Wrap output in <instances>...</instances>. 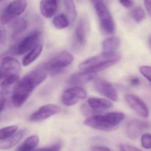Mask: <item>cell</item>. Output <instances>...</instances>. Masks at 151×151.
<instances>
[{"label": "cell", "mask_w": 151, "mask_h": 151, "mask_svg": "<svg viewBox=\"0 0 151 151\" xmlns=\"http://www.w3.org/2000/svg\"><path fill=\"white\" fill-rule=\"evenodd\" d=\"M70 22L67 17L64 14H61L54 17L52 24L57 29H63L69 25Z\"/></svg>", "instance_id": "23"}, {"label": "cell", "mask_w": 151, "mask_h": 151, "mask_svg": "<svg viewBox=\"0 0 151 151\" xmlns=\"http://www.w3.org/2000/svg\"><path fill=\"white\" fill-rule=\"evenodd\" d=\"M74 56L66 51H62L55 55L45 63L48 72L55 75L61 72L74 61Z\"/></svg>", "instance_id": "5"}, {"label": "cell", "mask_w": 151, "mask_h": 151, "mask_svg": "<svg viewBox=\"0 0 151 151\" xmlns=\"http://www.w3.org/2000/svg\"><path fill=\"white\" fill-rule=\"evenodd\" d=\"M48 73L45 63H41L17 82L12 96L15 107L19 108L24 104L35 89L45 81Z\"/></svg>", "instance_id": "1"}, {"label": "cell", "mask_w": 151, "mask_h": 151, "mask_svg": "<svg viewBox=\"0 0 151 151\" xmlns=\"http://www.w3.org/2000/svg\"><path fill=\"white\" fill-rule=\"evenodd\" d=\"M27 23L24 19H19L16 20L13 25L14 35V36L22 33L26 29Z\"/></svg>", "instance_id": "25"}, {"label": "cell", "mask_w": 151, "mask_h": 151, "mask_svg": "<svg viewBox=\"0 0 151 151\" xmlns=\"http://www.w3.org/2000/svg\"><path fill=\"white\" fill-rule=\"evenodd\" d=\"M40 9L43 16L46 18H51L57 10V0H41L40 4Z\"/></svg>", "instance_id": "16"}, {"label": "cell", "mask_w": 151, "mask_h": 151, "mask_svg": "<svg viewBox=\"0 0 151 151\" xmlns=\"http://www.w3.org/2000/svg\"><path fill=\"white\" fill-rule=\"evenodd\" d=\"M67 17L69 22H74L76 18L77 12L73 0H64Z\"/></svg>", "instance_id": "22"}, {"label": "cell", "mask_w": 151, "mask_h": 151, "mask_svg": "<svg viewBox=\"0 0 151 151\" xmlns=\"http://www.w3.org/2000/svg\"><path fill=\"white\" fill-rule=\"evenodd\" d=\"M120 3L125 8H129L131 6L132 2V0H119Z\"/></svg>", "instance_id": "35"}, {"label": "cell", "mask_w": 151, "mask_h": 151, "mask_svg": "<svg viewBox=\"0 0 151 151\" xmlns=\"http://www.w3.org/2000/svg\"><path fill=\"white\" fill-rule=\"evenodd\" d=\"M95 90L102 96L114 101L118 100L117 92L111 83L101 78H97L94 82Z\"/></svg>", "instance_id": "8"}, {"label": "cell", "mask_w": 151, "mask_h": 151, "mask_svg": "<svg viewBox=\"0 0 151 151\" xmlns=\"http://www.w3.org/2000/svg\"><path fill=\"white\" fill-rule=\"evenodd\" d=\"M81 111L83 114L86 116H90L95 114L93 110L89 106L88 104H84L81 106Z\"/></svg>", "instance_id": "31"}, {"label": "cell", "mask_w": 151, "mask_h": 151, "mask_svg": "<svg viewBox=\"0 0 151 151\" xmlns=\"http://www.w3.org/2000/svg\"><path fill=\"white\" fill-rule=\"evenodd\" d=\"M6 100L5 96L0 93V114L3 110L6 104Z\"/></svg>", "instance_id": "34"}, {"label": "cell", "mask_w": 151, "mask_h": 151, "mask_svg": "<svg viewBox=\"0 0 151 151\" xmlns=\"http://www.w3.org/2000/svg\"><path fill=\"white\" fill-rule=\"evenodd\" d=\"M39 138L37 135L27 138L16 149L17 151H30L34 150L38 145Z\"/></svg>", "instance_id": "19"}, {"label": "cell", "mask_w": 151, "mask_h": 151, "mask_svg": "<svg viewBox=\"0 0 151 151\" xmlns=\"http://www.w3.org/2000/svg\"><path fill=\"white\" fill-rule=\"evenodd\" d=\"M26 0H14L4 10L13 19L22 14L27 7Z\"/></svg>", "instance_id": "14"}, {"label": "cell", "mask_w": 151, "mask_h": 151, "mask_svg": "<svg viewBox=\"0 0 151 151\" xmlns=\"http://www.w3.org/2000/svg\"><path fill=\"white\" fill-rule=\"evenodd\" d=\"M19 76H9L5 78L1 84V87L6 88L16 83L19 79Z\"/></svg>", "instance_id": "27"}, {"label": "cell", "mask_w": 151, "mask_h": 151, "mask_svg": "<svg viewBox=\"0 0 151 151\" xmlns=\"http://www.w3.org/2000/svg\"><path fill=\"white\" fill-rule=\"evenodd\" d=\"M26 129H23L5 140L0 141V149L8 150L14 147L19 143L26 133Z\"/></svg>", "instance_id": "15"}, {"label": "cell", "mask_w": 151, "mask_h": 151, "mask_svg": "<svg viewBox=\"0 0 151 151\" xmlns=\"http://www.w3.org/2000/svg\"><path fill=\"white\" fill-rule=\"evenodd\" d=\"M40 33L39 31L32 32L19 43L16 49V53L22 55L30 51L38 44Z\"/></svg>", "instance_id": "9"}, {"label": "cell", "mask_w": 151, "mask_h": 151, "mask_svg": "<svg viewBox=\"0 0 151 151\" xmlns=\"http://www.w3.org/2000/svg\"><path fill=\"white\" fill-rule=\"evenodd\" d=\"M121 41L117 37H113L108 38L103 40L101 44L103 52H113L118 48Z\"/></svg>", "instance_id": "20"}, {"label": "cell", "mask_w": 151, "mask_h": 151, "mask_svg": "<svg viewBox=\"0 0 151 151\" xmlns=\"http://www.w3.org/2000/svg\"><path fill=\"white\" fill-rule=\"evenodd\" d=\"M149 127V124L145 121L139 119L132 120L127 126V135L132 139L137 138L145 129Z\"/></svg>", "instance_id": "12"}, {"label": "cell", "mask_w": 151, "mask_h": 151, "mask_svg": "<svg viewBox=\"0 0 151 151\" xmlns=\"http://www.w3.org/2000/svg\"><path fill=\"white\" fill-rule=\"evenodd\" d=\"M151 0H145V6L147 11L148 12L149 15L151 14Z\"/></svg>", "instance_id": "36"}, {"label": "cell", "mask_w": 151, "mask_h": 151, "mask_svg": "<svg viewBox=\"0 0 151 151\" xmlns=\"http://www.w3.org/2000/svg\"><path fill=\"white\" fill-rule=\"evenodd\" d=\"M130 83L133 86H137L140 84V81L138 78H134L131 79Z\"/></svg>", "instance_id": "37"}, {"label": "cell", "mask_w": 151, "mask_h": 151, "mask_svg": "<svg viewBox=\"0 0 151 151\" xmlns=\"http://www.w3.org/2000/svg\"><path fill=\"white\" fill-rule=\"evenodd\" d=\"M139 72L146 78L147 80L151 82V68L150 66H141L139 68Z\"/></svg>", "instance_id": "29"}, {"label": "cell", "mask_w": 151, "mask_h": 151, "mask_svg": "<svg viewBox=\"0 0 151 151\" xmlns=\"http://www.w3.org/2000/svg\"><path fill=\"white\" fill-rule=\"evenodd\" d=\"M87 104L95 113L109 108L113 105L112 103L108 100L94 97L89 98L87 101Z\"/></svg>", "instance_id": "17"}, {"label": "cell", "mask_w": 151, "mask_h": 151, "mask_svg": "<svg viewBox=\"0 0 151 151\" xmlns=\"http://www.w3.org/2000/svg\"><path fill=\"white\" fill-rule=\"evenodd\" d=\"M0 68L6 77L11 76H20L21 65L19 62L14 57L6 56L4 58Z\"/></svg>", "instance_id": "11"}, {"label": "cell", "mask_w": 151, "mask_h": 151, "mask_svg": "<svg viewBox=\"0 0 151 151\" xmlns=\"http://www.w3.org/2000/svg\"><path fill=\"white\" fill-rule=\"evenodd\" d=\"M5 78H6V76H5V75H4L3 72H2L1 69L0 68V86H1L2 82H3Z\"/></svg>", "instance_id": "39"}, {"label": "cell", "mask_w": 151, "mask_h": 151, "mask_svg": "<svg viewBox=\"0 0 151 151\" xmlns=\"http://www.w3.org/2000/svg\"><path fill=\"white\" fill-rule=\"evenodd\" d=\"M100 22L103 30L112 34L114 31V24L110 12L103 0H91Z\"/></svg>", "instance_id": "4"}, {"label": "cell", "mask_w": 151, "mask_h": 151, "mask_svg": "<svg viewBox=\"0 0 151 151\" xmlns=\"http://www.w3.org/2000/svg\"><path fill=\"white\" fill-rule=\"evenodd\" d=\"M86 26L84 21L80 20L75 31V39L79 45L83 46L86 41Z\"/></svg>", "instance_id": "21"}, {"label": "cell", "mask_w": 151, "mask_h": 151, "mask_svg": "<svg viewBox=\"0 0 151 151\" xmlns=\"http://www.w3.org/2000/svg\"><path fill=\"white\" fill-rule=\"evenodd\" d=\"M18 127L13 125L7 126L0 129V141L5 140L12 136L17 132Z\"/></svg>", "instance_id": "24"}, {"label": "cell", "mask_w": 151, "mask_h": 151, "mask_svg": "<svg viewBox=\"0 0 151 151\" xmlns=\"http://www.w3.org/2000/svg\"><path fill=\"white\" fill-rule=\"evenodd\" d=\"M0 1H1V0H0Z\"/></svg>", "instance_id": "40"}, {"label": "cell", "mask_w": 151, "mask_h": 151, "mask_svg": "<svg viewBox=\"0 0 151 151\" xmlns=\"http://www.w3.org/2000/svg\"><path fill=\"white\" fill-rule=\"evenodd\" d=\"M120 150L122 151H141L140 149L133 146L127 144H122L119 146Z\"/></svg>", "instance_id": "32"}, {"label": "cell", "mask_w": 151, "mask_h": 151, "mask_svg": "<svg viewBox=\"0 0 151 151\" xmlns=\"http://www.w3.org/2000/svg\"><path fill=\"white\" fill-rule=\"evenodd\" d=\"M121 59V55L115 52H103L80 63L79 68L83 71L96 73L116 64L120 61Z\"/></svg>", "instance_id": "2"}, {"label": "cell", "mask_w": 151, "mask_h": 151, "mask_svg": "<svg viewBox=\"0 0 151 151\" xmlns=\"http://www.w3.org/2000/svg\"><path fill=\"white\" fill-rule=\"evenodd\" d=\"M43 50V46L40 44L34 47L24 57L22 60V65L24 67L29 66L36 60L40 55Z\"/></svg>", "instance_id": "18"}, {"label": "cell", "mask_w": 151, "mask_h": 151, "mask_svg": "<svg viewBox=\"0 0 151 151\" xmlns=\"http://www.w3.org/2000/svg\"><path fill=\"white\" fill-rule=\"evenodd\" d=\"M61 111L60 107L54 104H48L40 107L30 116L32 122H39L45 120L52 116L59 114Z\"/></svg>", "instance_id": "7"}, {"label": "cell", "mask_w": 151, "mask_h": 151, "mask_svg": "<svg viewBox=\"0 0 151 151\" xmlns=\"http://www.w3.org/2000/svg\"><path fill=\"white\" fill-rule=\"evenodd\" d=\"M62 147V145L60 143H56L47 146L41 147L39 149H36V150H45V151H58L60 150Z\"/></svg>", "instance_id": "30"}, {"label": "cell", "mask_w": 151, "mask_h": 151, "mask_svg": "<svg viewBox=\"0 0 151 151\" xmlns=\"http://www.w3.org/2000/svg\"><path fill=\"white\" fill-rule=\"evenodd\" d=\"M96 76L95 72L83 71L70 75L67 80V83L70 85L78 86L85 84L92 80Z\"/></svg>", "instance_id": "13"}, {"label": "cell", "mask_w": 151, "mask_h": 151, "mask_svg": "<svg viewBox=\"0 0 151 151\" xmlns=\"http://www.w3.org/2000/svg\"><path fill=\"white\" fill-rule=\"evenodd\" d=\"M125 99L127 104L139 115L145 118L149 116L148 108L140 98L136 95L129 94L125 96Z\"/></svg>", "instance_id": "10"}, {"label": "cell", "mask_w": 151, "mask_h": 151, "mask_svg": "<svg viewBox=\"0 0 151 151\" xmlns=\"http://www.w3.org/2000/svg\"><path fill=\"white\" fill-rule=\"evenodd\" d=\"M92 151H110V149L106 147L103 146H93L91 148Z\"/></svg>", "instance_id": "33"}, {"label": "cell", "mask_w": 151, "mask_h": 151, "mask_svg": "<svg viewBox=\"0 0 151 151\" xmlns=\"http://www.w3.org/2000/svg\"><path fill=\"white\" fill-rule=\"evenodd\" d=\"M87 96L86 90L78 86L68 88L64 91L62 101L66 106H71L76 104L79 100L84 99Z\"/></svg>", "instance_id": "6"}, {"label": "cell", "mask_w": 151, "mask_h": 151, "mask_svg": "<svg viewBox=\"0 0 151 151\" xmlns=\"http://www.w3.org/2000/svg\"><path fill=\"white\" fill-rule=\"evenodd\" d=\"M142 147L146 149H150L151 147V136L149 133H145L141 137Z\"/></svg>", "instance_id": "28"}, {"label": "cell", "mask_w": 151, "mask_h": 151, "mask_svg": "<svg viewBox=\"0 0 151 151\" xmlns=\"http://www.w3.org/2000/svg\"><path fill=\"white\" fill-rule=\"evenodd\" d=\"M6 29L2 27H0V41L4 39L6 36Z\"/></svg>", "instance_id": "38"}, {"label": "cell", "mask_w": 151, "mask_h": 151, "mask_svg": "<svg viewBox=\"0 0 151 151\" xmlns=\"http://www.w3.org/2000/svg\"><path fill=\"white\" fill-rule=\"evenodd\" d=\"M132 18L137 22H142L145 17V13L141 7H137L133 9L132 13Z\"/></svg>", "instance_id": "26"}, {"label": "cell", "mask_w": 151, "mask_h": 151, "mask_svg": "<svg viewBox=\"0 0 151 151\" xmlns=\"http://www.w3.org/2000/svg\"><path fill=\"white\" fill-rule=\"evenodd\" d=\"M124 118L121 112H110L104 114L95 115L86 118L84 124L95 129L108 131L117 126Z\"/></svg>", "instance_id": "3"}]
</instances>
